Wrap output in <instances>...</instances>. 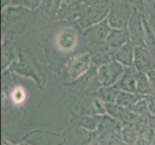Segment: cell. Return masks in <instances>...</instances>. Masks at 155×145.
Returning <instances> with one entry per match:
<instances>
[{
  "mask_svg": "<svg viewBox=\"0 0 155 145\" xmlns=\"http://www.w3.org/2000/svg\"><path fill=\"white\" fill-rule=\"evenodd\" d=\"M132 8L126 2H117L112 7L109 14V23L113 27H122L132 17Z\"/></svg>",
  "mask_w": 155,
  "mask_h": 145,
  "instance_id": "1",
  "label": "cell"
},
{
  "mask_svg": "<svg viewBox=\"0 0 155 145\" xmlns=\"http://www.w3.org/2000/svg\"><path fill=\"white\" fill-rule=\"evenodd\" d=\"M59 44L64 48H69L71 47L74 44V35L72 34V32L71 31H65L63 32L62 36L60 37V41Z\"/></svg>",
  "mask_w": 155,
  "mask_h": 145,
  "instance_id": "2",
  "label": "cell"
},
{
  "mask_svg": "<svg viewBox=\"0 0 155 145\" xmlns=\"http://www.w3.org/2000/svg\"><path fill=\"white\" fill-rule=\"evenodd\" d=\"M25 92L21 87L15 88L12 94V99L15 104H21L25 101Z\"/></svg>",
  "mask_w": 155,
  "mask_h": 145,
  "instance_id": "3",
  "label": "cell"
},
{
  "mask_svg": "<svg viewBox=\"0 0 155 145\" xmlns=\"http://www.w3.org/2000/svg\"><path fill=\"white\" fill-rule=\"evenodd\" d=\"M25 6L30 7V8H35L37 7V5L39 4L40 0H23Z\"/></svg>",
  "mask_w": 155,
  "mask_h": 145,
  "instance_id": "4",
  "label": "cell"
},
{
  "mask_svg": "<svg viewBox=\"0 0 155 145\" xmlns=\"http://www.w3.org/2000/svg\"><path fill=\"white\" fill-rule=\"evenodd\" d=\"M130 1L132 3H134V4H140V3H142V0H130Z\"/></svg>",
  "mask_w": 155,
  "mask_h": 145,
  "instance_id": "5",
  "label": "cell"
}]
</instances>
